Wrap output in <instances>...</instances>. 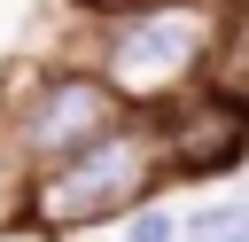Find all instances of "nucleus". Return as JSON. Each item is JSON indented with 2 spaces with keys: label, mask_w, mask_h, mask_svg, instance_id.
Listing matches in <instances>:
<instances>
[{
  "label": "nucleus",
  "mask_w": 249,
  "mask_h": 242,
  "mask_svg": "<svg viewBox=\"0 0 249 242\" xmlns=\"http://www.w3.org/2000/svg\"><path fill=\"white\" fill-rule=\"evenodd\" d=\"M218 16L226 0H148L124 16L86 23L78 16V62L140 117L171 109L179 94L210 86V55H218Z\"/></svg>",
  "instance_id": "1"
},
{
  "label": "nucleus",
  "mask_w": 249,
  "mask_h": 242,
  "mask_svg": "<svg viewBox=\"0 0 249 242\" xmlns=\"http://www.w3.org/2000/svg\"><path fill=\"white\" fill-rule=\"evenodd\" d=\"M179 242H249V195H210L179 211Z\"/></svg>",
  "instance_id": "5"
},
{
  "label": "nucleus",
  "mask_w": 249,
  "mask_h": 242,
  "mask_svg": "<svg viewBox=\"0 0 249 242\" xmlns=\"http://www.w3.org/2000/svg\"><path fill=\"white\" fill-rule=\"evenodd\" d=\"M0 242H54V234L31 226V219H16V211H0Z\"/></svg>",
  "instance_id": "8"
},
{
  "label": "nucleus",
  "mask_w": 249,
  "mask_h": 242,
  "mask_svg": "<svg viewBox=\"0 0 249 242\" xmlns=\"http://www.w3.org/2000/svg\"><path fill=\"white\" fill-rule=\"evenodd\" d=\"M117 242H179V211L163 195H148V203H132L117 219Z\"/></svg>",
  "instance_id": "6"
},
{
  "label": "nucleus",
  "mask_w": 249,
  "mask_h": 242,
  "mask_svg": "<svg viewBox=\"0 0 249 242\" xmlns=\"http://www.w3.org/2000/svg\"><path fill=\"white\" fill-rule=\"evenodd\" d=\"M117 117H132L86 62H47V55H23L0 70V172L8 187L78 156L86 141H101Z\"/></svg>",
  "instance_id": "3"
},
{
  "label": "nucleus",
  "mask_w": 249,
  "mask_h": 242,
  "mask_svg": "<svg viewBox=\"0 0 249 242\" xmlns=\"http://www.w3.org/2000/svg\"><path fill=\"white\" fill-rule=\"evenodd\" d=\"M156 141H163V180L171 187H210L233 180L249 164V94L226 86H195L171 109H156Z\"/></svg>",
  "instance_id": "4"
},
{
  "label": "nucleus",
  "mask_w": 249,
  "mask_h": 242,
  "mask_svg": "<svg viewBox=\"0 0 249 242\" xmlns=\"http://www.w3.org/2000/svg\"><path fill=\"white\" fill-rule=\"evenodd\" d=\"M70 16H86V23H101V16H124V8H148V0H62Z\"/></svg>",
  "instance_id": "7"
},
{
  "label": "nucleus",
  "mask_w": 249,
  "mask_h": 242,
  "mask_svg": "<svg viewBox=\"0 0 249 242\" xmlns=\"http://www.w3.org/2000/svg\"><path fill=\"white\" fill-rule=\"evenodd\" d=\"M233 8H249V0H233Z\"/></svg>",
  "instance_id": "9"
},
{
  "label": "nucleus",
  "mask_w": 249,
  "mask_h": 242,
  "mask_svg": "<svg viewBox=\"0 0 249 242\" xmlns=\"http://www.w3.org/2000/svg\"><path fill=\"white\" fill-rule=\"evenodd\" d=\"M163 187H171V180H163L156 117L132 109V117H117L101 141H86L78 156H62V164L16 180V187H8V211L31 219V226H47L54 242H70V234L117 226L132 203H148V195H163Z\"/></svg>",
  "instance_id": "2"
}]
</instances>
